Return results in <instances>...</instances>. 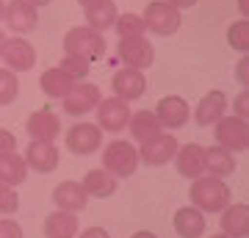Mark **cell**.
Here are the masks:
<instances>
[{
  "label": "cell",
  "instance_id": "cell-38",
  "mask_svg": "<svg viewBox=\"0 0 249 238\" xmlns=\"http://www.w3.org/2000/svg\"><path fill=\"white\" fill-rule=\"evenodd\" d=\"M80 238H111V236H108V230H103V227H89V230L80 233Z\"/></svg>",
  "mask_w": 249,
  "mask_h": 238
},
{
  "label": "cell",
  "instance_id": "cell-15",
  "mask_svg": "<svg viewBox=\"0 0 249 238\" xmlns=\"http://www.w3.org/2000/svg\"><path fill=\"white\" fill-rule=\"evenodd\" d=\"M25 164H28V169L42 172V175L53 172L58 166V150H55V144L53 141H45V139H34L25 150Z\"/></svg>",
  "mask_w": 249,
  "mask_h": 238
},
{
  "label": "cell",
  "instance_id": "cell-7",
  "mask_svg": "<svg viewBox=\"0 0 249 238\" xmlns=\"http://www.w3.org/2000/svg\"><path fill=\"white\" fill-rule=\"evenodd\" d=\"M116 55H119V61L124 67H130V70H147L152 67L155 61V53H152V44L147 36H130V39H119L116 44Z\"/></svg>",
  "mask_w": 249,
  "mask_h": 238
},
{
  "label": "cell",
  "instance_id": "cell-20",
  "mask_svg": "<svg viewBox=\"0 0 249 238\" xmlns=\"http://www.w3.org/2000/svg\"><path fill=\"white\" fill-rule=\"evenodd\" d=\"M172 224H175V233H178L180 238H202L205 227H208V221H205V213L199 211V208H194V205H188V208H180V211L175 213Z\"/></svg>",
  "mask_w": 249,
  "mask_h": 238
},
{
  "label": "cell",
  "instance_id": "cell-5",
  "mask_svg": "<svg viewBox=\"0 0 249 238\" xmlns=\"http://www.w3.org/2000/svg\"><path fill=\"white\" fill-rule=\"evenodd\" d=\"M144 25H147V31H152L155 36H172L180 31V9H175L172 3H166V0H152L150 6L144 9L142 14Z\"/></svg>",
  "mask_w": 249,
  "mask_h": 238
},
{
  "label": "cell",
  "instance_id": "cell-28",
  "mask_svg": "<svg viewBox=\"0 0 249 238\" xmlns=\"http://www.w3.org/2000/svg\"><path fill=\"white\" fill-rule=\"evenodd\" d=\"M78 80H72L67 72L61 70V67H53V70H47L45 75H42V80H39V86H42V92H45L47 97H55L61 100L67 92H70L72 86H75Z\"/></svg>",
  "mask_w": 249,
  "mask_h": 238
},
{
  "label": "cell",
  "instance_id": "cell-11",
  "mask_svg": "<svg viewBox=\"0 0 249 238\" xmlns=\"http://www.w3.org/2000/svg\"><path fill=\"white\" fill-rule=\"evenodd\" d=\"M111 89H114V97L130 103V100H139L144 97L147 92V78H144L142 70H130V67H122L111 78Z\"/></svg>",
  "mask_w": 249,
  "mask_h": 238
},
{
  "label": "cell",
  "instance_id": "cell-8",
  "mask_svg": "<svg viewBox=\"0 0 249 238\" xmlns=\"http://www.w3.org/2000/svg\"><path fill=\"white\" fill-rule=\"evenodd\" d=\"M61 100H64V111H67L70 116H83V114H89V111L97 108V103L103 100V94H100L97 83L78 80Z\"/></svg>",
  "mask_w": 249,
  "mask_h": 238
},
{
  "label": "cell",
  "instance_id": "cell-34",
  "mask_svg": "<svg viewBox=\"0 0 249 238\" xmlns=\"http://www.w3.org/2000/svg\"><path fill=\"white\" fill-rule=\"evenodd\" d=\"M235 80L241 83V89H249V53H241L235 64Z\"/></svg>",
  "mask_w": 249,
  "mask_h": 238
},
{
  "label": "cell",
  "instance_id": "cell-30",
  "mask_svg": "<svg viewBox=\"0 0 249 238\" xmlns=\"http://www.w3.org/2000/svg\"><path fill=\"white\" fill-rule=\"evenodd\" d=\"M227 44L238 53H249V19H238L227 28Z\"/></svg>",
  "mask_w": 249,
  "mask_h": 238
},
{
  "label": "cell",
  "instance_id": "cell-10",
  "mask_svg": "<svg viewBox=\"0 0 249 238\" xmlns=\"http://www.w3.org/2000/svg\"><path fill=\"white\" fill-rule=\"evenodd\" d=\"M130 122V106L119 97H106L97 103V128L108 133H119Z\"/></svg>",
  "mask_w": 249,
  "mask_h": 238
},
{
  "label": "cell",
  "instance_id": "cell-35",
  "mask_svg": "<svg viewBox=\"0 0 249 238\" xmlns=\"http://www.w3.org/2000/svg\"><path fill=\"white\" fill-rule=\"evenodd\" d=\"M232 111H235V116H241V119H249V89H244L238 97H235Z\"/></svg>",
  "mask_w": 249,
  "mask_h": 238
},
{
  "label": "cell",
  "instance_id": "cell-13",
  "mask_svg": "<svg viewBox=\"0 0 249 238\" xmlns=\"http://www.w3.org/2000/svg\"><path fill=\"white\" fill-rule=\"evenodd\" d=\"M3 19H6V25L14 34H31L36 28V22H39V11L28 0H9L6 11H3Z\"/></svg>",
  "mask_w": 249,
  "mask_h": 238
},
{
  "label": "cell",
  "instance_id": "cell-44",
  "mask_svg": "<svg viewBox=\"0 0 249 238\" xmlns=\"http://www.w3.org/2000/svg\"><path fill=\"white\" fill-rule=\"evenodd\" d=\"M80 6H83V9H86V6H91V3H100V0H78Z\"/></svg>",
  "mask_w": 249,
  "mask_h": 238
},
{
  "label": "cell",
  "instance_id": "cell-9",
  "mask_svg": "<svg viewBox=\"0 0 249 238\" xmlns=\"http://www.w3.org/2000/svg\"><path fill=\"white\" fill-rule=\"evenodd\" d=\"M100 144H103V130H100L97 125H91V122L72 125L70 133H67V150H70L72 155H80V158L97 152Z\"/></svg>",
  "mask_w": 249,
  "mask_h": 238
},
{
  "label": "cell",
  "instance_id": "cell-17",
  "mask_svg": "<svg viewBox=\"0 0 249 238\" xmlns=\"http://www.w3.org/2000/svg\"><path fill=\"white\" fill-rule=\"evenodd\" d=\"M175 164H178V175L180 177H188V180H194L205 172V147L202 144H194V141H188L183 147H178L175 152Z\"/></svg>",
  "mask_w": 249,
  "mask_h": 238
},
{
  "label": "cell",
  "instance_id": "cell-4",
  "mask_svg": "<svg viewBox=\"0 0 249 238\" xmlns=\"http://www.w3.org/2000/svg\"><path fill=\"white\" fill-rule=\"evenodd\" d=\"M213 139L227 152H244L249 147V122L235 114L222 116L213 125Z\"/></svg>",
  "mask_w": 249,
  "mask_h": 238
},
{
  "label": "cell",
  "instance_id": "cell-27",
  "mask_svg": "<svg viewBox=\"0 0 249 238\" xmlns=\"http://www.w3.org/2000/svg\"><path fill=\"white\" fill-rule=\"evenodd\" d=\"M25 177H28V164L22 155H17V152L0 155V183L19 185V183H25Z\"/></svg>",
  "mask_w": 249,
  "mask_h": 238
},
{
  "label": "cell",
  "instance_id": "cell-32",
  "mask_svg": "<svg viewBox=\"0 0 249 238\" xmlns=\"http://www.w3.org/2000/svg\"><path fill=\"white\" fill-rule=\"evenodd\" d=\"M58 67H61L72 80H83L86 75H89V70H91V61L80 58V55H64V61L58 64Z\"/></svg>",
  "mask_w": 249,
  "mask_h": 238
},
{
  "label": "cell",
  "instance_id": "cell-23",
  "mask_svg": "<svg viewBox=\"0 0 249 238\" xmlns=\"http://www.w3.org/2000/svg\"><path fill=\"white\" fill-rule=\"evenodd\" d=\"M205 172L213 177H230L235 172V155L227 152L224 147H219V144L205 147Z\"/></svg>",
  "mask_w": 249,
  "mask_h": 238
},
{
  "label": "cell",
  "instance_id": "cell-12",
  "mask_svg": "<svg viewBox=\"0 0 249 238\" xmlns=\"http://www.w3.org/2000/svg\"><path fill=\"white\" fill-rule=\"evenodd\" d=\"M155 116H158L160 128H169V130H178L188 122L191 116V108L180 94H166V97L158 100V108H155Z\"/></svg>",
  "mask_w": 249,
  "mask_h": 238
},
{
  "label": "cell",
  "instance_id": "cell-46",
  "mask_svg": "<svg viewBox=\"0 0 249 238\" xmlns=\"http://www.w3.org/2000/svg\"><path fill=\"white\" fill-rule=\"evenodd\" d=\"M211 238H230V236H224V233H219V236H211Z\"/></svg>",
  "mask_w": 249,
  "mask_h": 238
},
{
  "label": "cell",
  "instance_id": "cell-41",
  "mask_svg": "<svg viewBox=\"0 0 249 238\" xmlns=\"http://www.w3.org/2000/svg\"><path fill=\"white\" fill-rule=\"evenodd\" d=\"M130 238H158L155 233H150V230H139V233H133Z\"/></svg>",
  "mask_w": 249,
  "mask_h": 238
},
{
  "label": "cell",
  "instance_id": "cell-2",
  "mask_svg": "<svg viewBox=\"0 0 249 238\" xmlns=\"http://www.w3.org/2000/svg\"><path fill=\"white\" fill-rule=\"evenodd\" d=\"M64 50L67 55H80L86 61H97L106 55V39L100 31L89 25H78V28H70L67 36H64Z\"/></svg>",
  "mask_w": 249,
  "mask_h": 238
},
{
  "label": "cell",
  "instance_id": "cell-1",
  "mask_svg": "<svg viewBox=\"0 0 249 238\" xmlns=\"http://www.w3.org/2000/svg\"><path fill=\"white\" fill-rule=\"evenodd\" d=\"M188 197H191V205L194 208H199L202 213H222L227 205H230L232 200V191L230 185L224 183L222 177H194V183H191V191H188Z\"/></svg>",
  "mask_w": 249,
  "mask_h": 238
},
{
  "label": "cell",
  "instance_id": "cell-36",
  "mask_svg": "<svg viewBox=\"0 0 249 238\" xmlns=\"http://www.w3.org/2000/svg\"><path fill=\"white\" fill-rule=\"evenodd\" d=\"M9 152H17V136L9 130H0V155H9Z\"/></svg>",
  "mask_w": 249,
  "mask_h": 238
},
{
  "label": "cell",
  "instance_id": "cell-24",
  "mask_svg": "<svg viewBox=\"0 0 249 238\" xmlns=\"http://www.w3.org/2000/svg\"><path fill=\"white\" fill-rule=\"evenodd\" d=\"M86 25L94 28V31H108V28H114L116 17H119V11H116L114 0H100V3H91L86 6Z\"/></svg>",
  "mask_w": 249,
  "mask_h": 238
},
{
  "label": "cell",
  "instance_id": "cell-18",
  "mask_svg": "<svg viewBox=\"0 0 249 238\" xmlns=\"http://www.w3.org/2000/svg\"><path fill=\"white\" fill-rule=\"evenodd\" d=\"M25 130L31 139H45V141H55V136L61 133V119L50 111V108H39L28 116Z\"/></svg>",
  "mask_w": 249,
  "mask_h": 238
},
{
  "label": "cell",
  "instance_id": "cell-26",
  "mask_svg": "<svg viewBox=\"0 0 249 238\" xmlns=\"http://www.w3.org/2000/svg\"><path fill=\"white\" fill-rule=\"evenodd\" d=\"M78 219L70 211H55L45 219V236L47 238H75Z\"/></svg>",
  "mask_w": 249,
  "mask_h": 238
},
{
  "label": "cell",
  "instance_id": "cell-40",
  "mask_svg": "<svg viewBox=\"0 0 249 238\" xmlns=\"http://www.w3.org/2000/svg\"><path fill=\"white\" fill-rule=\"evenodd\" d=\"M238 11L244 19H249V0H238Z\"/></svg>",
  "mask_w": 249,
  "mask_h": 238
},
{
  "label": "cell",
  "instance_id": "cell-42",
  "mask_svg": "<svg viewBox=\"0 0 249 238\" xmlns=\"http://www.w3.org/2000/svg\"><path fill=\"white\" fill-rule=\"evenodd\" d=\"M28 3H31V6H36V9H39V6H50L53 0H28Z\"/></svg>",
  "mask_w": 249,
  "mask_h": 238
},
{
  "label": "cell",
  "instance_id": "cell-33",
  "mask_svg": "<svg viewBox=\"0 0 249 238\" xmlns=\"http://www.w3.org/2000/svg\"><path fill=\"white\" fill-rule=\"evenodd\" d=\"M17 208H19V197H17V191H14V185L0 183V213L9 216V213H14Z\"/></svg>",
  "mask_w": 249,
  "mask_h": 238
},
{
  "label": "cell",
  "instance_id": "cell-39",
  "mask_svg": "<svg viewBox=\"0 0 249 238\" xmlns=\"http://www.w3.org/2000/svg\"><path fill=\"white\" fill-rule=\"evenodd\" d=\"M166 3H172V6H175V9H191V6H196V0H166Z\"/></svg>",
  "mask_w": 249,
  "mask_h": 238
},
{
  "label": "cell",
  "instance_id": "cell-37",
  "mask_svg": "<svg viewBox=\"0 0 249 238\" xmlns=\"http://www.w3.org/2000/svg\"><path fill=\"white\" fill-rule=\"evenodd\" d=\"M0 238H22V227H19L17 221L3 219L0 221Z\"/></svg>",
  "mask_w": 249,
  "mask_h": 238
},
{
  "label": "cell",
  "instance_id": "cell-43",
  "mask_svg": "<svg viewBox=\"0 0 249 238\" xmlns=\"http://www.w3.org/2000/svg\"><path fill=\"white\" fill-rule=\"evenodd\" d=\"M6 42H9V39H6V34H3V31H0V58H3V50H6Z\"/></svg>",
  "mask_w": 249,
  "mask_h": 238
},
{
  "label": "cell",
  "instance_id": "cell-3",
  "mask_svg": "<svg viewBox=\"0 0 249 238\" xmlns=\"http://www.w3.org/2000/svg\"><path fill=\"white\" fill-rule=\"evenodd\" d=\"M103 169L114 177H130L139 169V150L133 141L116 139L103 150Z\"/></svg>",
  "mask_w": 249,
  "mask_h": 238
},
{
  "label": "cell",
  "instance_id": "cell-6",
  "mask_svg": "<svg viewBox=\"0 0 249 238\" xmlns=\"http://www.w3.org/2000/svg\"><path fill=\"white\" fill-rule=\"evenodd\" d=\"M178 147L180 144L172 133L160 130L158 136L142 141V147H139V164H147V166H166V164L175 158Z\"/></svg>",
  "mask_w": 249,
  "mask_h": 238
},
{
  "label": "cell",
  "instance_id": "cell-16",
  "mask_svg": "<svg viewBox=\"0 0 249 238\" xmlns=\"http://www.w3.org/2000/svg\"><path fill=\"white\" fill-rule=\"evenodd\" d=\"M227 111V94L222 89H211L199 103H196V111H194V119L199 128H208V125H216L219 119L224 116Z\"/></svg>",
  "mask_w": 249,
  "mask_h": 238
},
{
  "label": "cell",
  "instance_id": "cell-31",
  "mask_svg": "<svg viewBox=\"0 0 249 238\" xmlns=\"http://www.w3.org/2000/svg\"><path fill=\"white\" fill-rule=\"evenodd\" d=\"M19 94V80L17 72L11 70H0V106H11Z\"/></svg>",
  "mask_w": 249,
  "mask_h": 238
},
{
  "label": "cell",
  "instance_id": "cell-19",
  "mask_svg": "<svg viewBox=\"0 0 249 238\" xmlns=\"http://www.w3.org/2000/svg\"><path fill=\"white\" fill-rule=\"evenodd\" d=\"M53 202L58 205V211H70V213H78L86 208L89 202V194L83 191V185L75 183V180H64L53 188Z\"/></svg>",
  "mask_w": 249,
  "mask_h": 238
},
{
  "label": "cell",
  "instance_id": "cell-22",
  "mask_svg": "<svg viewBox=\"0 0 249 238\" xmlns=\"http://www.w3.org/2000/svg\"><path fill=\"white\" fill-rule=\"evenodd\" d=\"M80 185H83V191L89 197H94V200H106V197H114L116 191V177L108 175L106 169H89L86 175H83V180H80Z\"/></svg>",
  "mask_w": 249,
  "mask_h": 238
},
{
  "label": "cell",
  "instance_id": "cell-45",
  "mask_svg": "<svg viewBox=\"0 0 249 238\" xmlns=\"http://www.w3.org/2000/svg\"><path fill=\"white\" fill-rule=\"evenodd\" d=\"M3 11H6V3H3V0H0V19H3Z\"/></svg>",
  "mask_w": 249,
  "mask_h": 238
},
{
  "label": "cell",
  "instance_id": "cell-14",
  "mask_svg": "<svg viewBox=\"0 0 249 238\" xmlns=\"http://www.w3.org/2000/svg\"><path fill=\"white\" fill-rule=\"evenodd\" d=\"M3 61H6V70L11 72H28L36 67V50L34 44L25 42L22 36L17 39H9L6 42V50H3Z\"/></svg>",
  "mask_w": 249,
  "mask_h": 238
},
{
  "label": "cell",
  "instance_id": "cell-29",
  "mask_svg": "<svg viewBox=\"0 0 249 238\" xmlns=\"http://www.w3.org/2000/svg\"><path fill=\"white\" fill-rule=\"evenodd\" d=\"M116 34H119V39H130V36H144L147 34V25H144V19L139 17V14H133V11H127V14H119L114 22Z\"/></svg>",
  "mask_w": 249,
  "mask_h": 238
},
{
  "label": "cell",
  "instance_id": "cell-25",
  "mask_svg": "<svg viewBox=\"0 0 249 238\" xmlns=\"http://www.w3.org/2000/svg\"><path fill=\"white\" fill-rule=\"evenodd\" d=\"M127 128H130V136H133L139 144L152 139V136H158V133L163 130L160 122H158V116H155V111H136V114H130Z\"/></svg>",
  "mask_w": 249,
  "mask_h": 238
},
{
  "label": "cell",
  "instance_id": "cell-21",
  "mask_svg": "<svg viewBox=\"0 0 249 238\" xmlns=\"http://www.w3.org/2000/svg\"><path fill=\"white\" fill-rule=\"evenodd\" d=\"M222 233L230 238H247L249 236V205H227L222 211Z\"/></svg>",
  "mask_w": 249,
  "mask_h": 238
}]
</instances>
